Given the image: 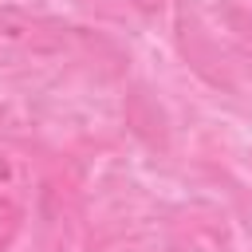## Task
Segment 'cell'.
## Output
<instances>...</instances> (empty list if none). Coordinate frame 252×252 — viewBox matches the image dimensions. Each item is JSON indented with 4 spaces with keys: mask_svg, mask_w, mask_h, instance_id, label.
<instances>
[{
    "mask_svg": "<svg viewBox=\"0 0 252 252\" xmlns=\"http://www.w3.org/2000/svg\"><path fill=\"white\" fill-rule=\"evenodd\" d=\"M71 39H75V28L59 24V20L32 16L24 8H0V43L4 47L51 55V51H63Z\"/></svg>",
    "mask_w": 252,
    "mask_h": 252,
    "instance_id": "6da1fadb",
    "label": "cell"
},
{
    "mask_svg": "<svg viewBox=\"0 0 252 252\" xmlns=\"http://www.w3.org/2000/svg\"><path fill=\"white\" fill-rule=\"evenodd\" d=\"M217 20L224 24V32H228V39L252 59V16L248 12H240V8H232V4H220L217 8Z\"/></svg>",
    "mask_w": 252,
    "mask_h": 252,
    "instance_id": "7a4b0ae2",
    "label": "cell"
},
{
    "mask_svg": "<svg viewBox=\"0 0 252 252\" xmlns=\"http://www.w3.org/2000/svg\"><path fill=\"white\" fill-rule=\"evenodd\" d=\"M126 4H130V8H138L142 16H158V12L165 8V0H126Z\"/></svg>",
    "mask_w": 252,
    "mask_h": 252,
    "instance_id": "3957f363",
    "label": "cell"
}]
</instances>
